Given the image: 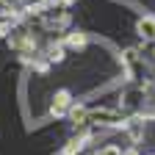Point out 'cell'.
<instances>
[{
  "label": "cell",
  "instance_id": "obj_3",
  "mask_svg": "<svg viewBox=\"0 0 155 155\" xmlns=\"http://www.w3.org/2000/svg\"><path fill=\"white\" fill-rule=\"evenodd\" d=\"M86 116H89L86 108H75V111H72V122H75V125H86Z\"/></svg>",
  "mask_w": 155,
  "mask_h": 155
},
{
  "label": "cell",
  "instance_id": "obj_2",
  "mask_svg": "<svg viewBox=\"0 0 155 155\" xmlns=\"http://www.w3.org/2000/svg\"><path fill=\"white\" fill-rule=\"evenodd\" d=\"M67 103H69V94H67V91H58V94H55V103H53V108H50V114H53V116H61L64 108H67Z\"/></svg>",
  "mask_w": 155,
  "mask_h": 155
},
{
  "label": "cell",
  "instance_id": "obj_1",
  "mask_svg": "<svg viewBox=\"0 0 155 155\" xmlns=\"http://www.w3.org/2000/svg\"><path fill=\"white\" fill-rule=\"evenodd\" d=\"M139 33H141L144 39H155V17L139 19Z\"/></svg>",
  "mask_w": 155,
  "mask_h": 155
},
{
  "label": "cell",
  "instance_id": "obj_5",
  "mask_svg": "<svg viewBox=\"0 0 155 155\" xmlns=\"http://www.w3.org/2000/svg\"><path fill=\"white\" fill-rule=\"evenodd\" d=\"M97 155H119V150H116V147H105V150H100Z\"/></svg>",
  "mask_w": 155,
  "mask_h": 155
},
{
  "label": "cell",
  "instance_id": "obj_4",
  "mask_svg": "<svg viewBox=\"0 0 155 155\" xmlns=\"http://www.w3.org/2000/svg\"><path fill=\"white\" fill-rule=\"evenodd\" d=\"M69 45H72V47H83V45H86V36H83V33L69 36Z\"/></svg>",
  "mask_w": 155,
  "mask_h": 155
}]
</instances>
